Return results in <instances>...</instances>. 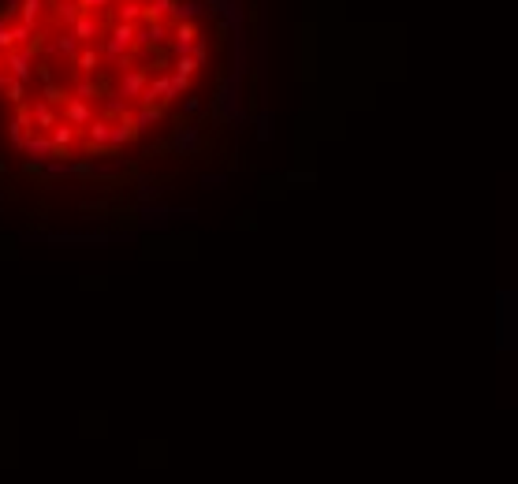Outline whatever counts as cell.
<instances>
[{"label": "cell", "instance_id": "cell-1", "mask_svg": "<svg viewBox=\"0 0 518 484\" xmlns=\"http://www.w3.org/2000/svg\"><path fill=\"white\" fill-rule=\"evenodd\" d=\"M217 78L205 0H0V134L34 168L97 175L149 157Z\"/></svg>", "mask_w": 518, "mask_h": 484}]
</instances>
